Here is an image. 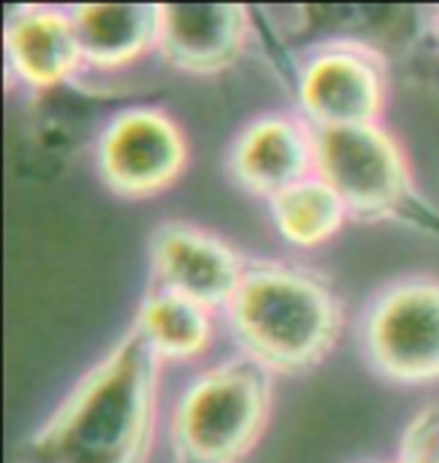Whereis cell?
I'll return each mask as SVG.
<instances>
[{
	"instance_id": "obj_1",
	"label": "cell",
	"mask_w": 439,
	"mask_h": 463,
	"mask_svg": "<svg viewBox=\"0 0 439 463\" xmlns=\"http://www.w3.org/2000/svg\"><path fill=\"white\" fill-rule=\"evenodd\" d=\"M160 361L133 328L109 349L36 433L31 463H145Z\"/></svg>"
},
{
	"instance_id": "obj_2",
	"label": "cell",
	"mask_w": 439,
	"mask_h": 463,
	"mask_svg": "<svg viewBox=\"0 0 439 463\" xmlns=\"http://www.w3.org/2000/svg\"><path fill=\"white\" fill-rule=\"evenodd\" d=\"M241 352L268 373H298L329 355L340 335V301L301 265H247L226 307Z\"/></svg>"
},
{
	"instance_id": "obj_3",
	"label": "cell",
	"mask_w": 439,
	"mask_h": 463,
	"mask_svg": "<svg viewBox=\"0 0 439 463\" xmlns=\"http://www.w3.org/2000/svg\"><path fill=\"white\" fill-rule=\"evenodd\" d=\"M271 379L247 355L205 370L172 412V449L181 463H241L262 437Z\"/></svg>"
},
{
	"instance_id": "obj_4",
	"label": "cell",
	"mask_w": 439,
	"mask_h": 463,
	"mask_svg": "<svg viewBox=\"0 0 439 463\" xmlns=\"http://www.w3.org/2000/svg\"><path fill=\"white\" fill-rule=\"evenodd\" d=\"M364 358L400 385L439 379V280L409 277L370 301L361 322Z\"/></svg>"
},
{
	"instance_id": "obj_5",
	"label": "cell",
	"mask_w": 439,
	"mask_h": 463,
	"mask_svg": "<svg viewBox=\"0 0 439 463\" xmlns=\"http://www.w3.org/2000/svg\"><path fill=\"white\" fill-rule=\"evenodd\" d=\"M316 178L343 199L352 217L391 214L409 190L404 147L382 124L313 127Z\"/></svg>"
},
{
	"instance_id": "obj_6",
	"label": "cell",
	"mask_w": 439,
	"mask_h": 463,
	"mask_svg": "<svg viewBox=\"0 0 439 463\" xmlns=\"http://www.w3.org/2000/svg\"><path fill=\"white\" fill-rule=\"evenodd\" d=\"M190 163L184 129L160 109H127L100 133L97 169L118 196L148 199L169 190Z\"/></svg>"
},
{
	"instance_id": "obj_7",
	"label": "cell",
	"mask_w": 439,
	"mask_h": 463,
	"mask_svg": "<svg viewBox=\"0 0 439 463\" xmlns=\"http://www.w3.org/2000/svg\"><path fill=\"white\" fill-rule=\"evenodd\" d=\"M298 106L316 129L379 124L386 109V63L358 43L322 45L301 67Z\"/></svg>"
},
{
	"instance_id": "obj_8",
	"label": "cell",
	"mask_w": 439,
	"mask_h": 463,
	"mask_svg": "<svg viewBox=\"0 0 439 463\" xmlns=\"http://www.w3.org/2000/svg\"><path fill=\"white\" fill-rule=\"evenodd\" d=\"M157 286L208 310H226L247 274L244 256L193 223H163L151 238Z\"/></svg>"
},
{
	"instance_id": "obj_9",
	"label": "cell",
	"mask_w": 439,
	"mask_h": 463,
	"mask_svg": "<svg viewBox=\"0 0 439 463\" xmlns=\"http://www.w3.org/2000/svg\"><path fill=\"white\" fill-rule=\"evenodd\" d=\"M313 127L295 115H262L241 129L229 151V172L241 190L274 199L316 172Z\"/></svg>"
},
{
	"instance_id": "obj_10",
	"label": "cell",
	"mask_w": 439,
	"mask_h": 463,
	"mask_svg": "<svg viewBox=\"0 0 439 463\" xmlns=\"http://www.w3.org/2000/svg\"><path fill=\"white\" fill-rule=\"evenodd\" d=\"M250 15L235 4H169L160 6L157 49L175 70L214 76L244 52Z\"/></svg>"
},
{
	"instance_id": "obj_11",
	"label": "cell",
	"mask_w": 439,
	"mask_h": 463,
	"mask_svg": "<svg viewBox=\"0 0 439 463\" xmlns=\"http://www.w3.org/2000/svg\"><path fill=\"white\" fill-rule=\"evenodd\" d=\"M85 58L70 9L15 6L6 15V67L27 88L45 90L67 81Z\"/></svg>"
},
{
	"instance_id": "obj_12",
	"label": "cell",
	"mask_w": 439,
	"mask_h": 463,
	"mask_svg": "<svg viewBox=\"0 0 439 463\" xmlns=\"http://www.w3.org/2000/svg\"><path fill=\"white\" fill-rule=\"evenodd\" d=\"M81 58L88 67L118 70L157 49L160 6L148 4H85L70 9Z\"/></svg>"
},
{
	"instance_id": "obj_13",
	"label": "cell",
	"mask_w": 439,
	"mask_h": 463,
	"mask_svg": "<svg viewBox=\"0 0 439 463\" xmlns=\"http://www.w3.org/2000/svg\"><path fill=\"white\" fill-rule=\"evenodd\" d=\"M157 361H193L214 344V310L154 286L133 326Z\"/></svg>"
},
{
	"instance_id": "obj_14",
	"label": "cell",
	"mask_w": 439,
	"mask_h": 463,
	"mask_svg": "<svg viewBox=\"0 0 439 463\" xmlns=\"http://www.w3.org/2000/svg\"><path fill=\"white\" fill-rule=\"evenodd\" d=\"M277 232L289 244L313 250L322 247L338 235L343 223L352 217L343 199L322 178L310 175L307 181L295 184L268 202Z\"/></svg>"
},
{
	"instance_id": "obj_15",
	"label": "cell",
	"mask_w": 439,
	"mask_h": 463,
	"mask_svg": "<svg viewBox=\"0 0 439 463\" xmlns=\"http://www.w3.org/2000/svg\"><path fill=\"white\" fill-rule=\"evenodd\" d=\"M400 463H439V410H425L406 428Z\"/></svg>"
},
{
	"instance_id": "obj_16",
	"label": "cell",
	"mask_w": 439,
	"mask_h": 463,
	"mask_svg": "<svg viewBox=\"0 0 439 463\" xmlns=\"http://www.w3.org/2000/svg\"><path fill=\"white\" fill-rule=\"evenodd\" d=\"M436 22H439V18H436Z\"/></svg>"
}]
</instances>
